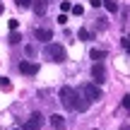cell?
I'll use <instances>...</instances> for the list:
<instances>
[{"mask_svg":"<svg viewBox=\"0 0 130 130\" xmlns=\"http://www.w3.org/2000/svg\"><path fill=\"white\" fill-rule=\"evenodd\" d=\"M60 101H63L65 108H70V111L84 113L89 108V101L82 96V92H77V89H72V87H60Z\"/></svg>","mask_w":130,"mask_h":130,"instance_id":"cell-1","label":"cell"},{"mask_svg":"<svg viewBox=\"0 0 130 130\" xmlns=\"http://www.w3.org/2000/svg\"><path fill=\"white\" fill-rule=\"evenodd\" d=\"M46 56L51 63H63L68 60V53H65V48L60 46V43H48L46 46Z\"/></svg>","mask_w":130,"mask_h":130,"instance_id":"cell-2","label":"cell"},{"mask_svg":"<svg viewBox=\"0 0 130 130\" xmlns=\"http://www.w3.org/2000/svg\"><path fill=\"white\" fill-rule=\"evenodd\" d=\"M82 96L87 99L89 104L92 101H101V89H99V84H94V82H87V84H82Z\"/></svg>","mask_w":130,"mask_h":130,"instance_id":"cell-3","label":"cell"},{"mask_svg":"<svg viewBox=\"0 0 130 130\" xmlns=\"http://www.w3.org/2000/svg\"><path fill=\"white\" fill-rule=\"evenodd\" d=\"M41 125H43V116L41 113H31L29 121L22 125V130H41Z\"/></svg>","mask_w":130,"mask_h":130,"instance_id":"cell-4","label":"cell"},{"mask_svg":"<svg viewBox=\"0 0 130 130\" xmlns=\"http://www.w3.org/2000/svg\"><path fill=\"white\" fill-rule=\"evenodd\" d=\"M17 70L22 75H36L39 72V63L36 60H22V63L17 65Z\"/></svg>","mask_w":130,"mask_h":130,"instance_id":"cell-5","label":"cell"},{"mask_svg":"<svg viewBox=\"0 0 130 130\" xmlns=\"http://www.w3.org/2000/svg\"><path fill=\"white\" fill-rule=\"evenodd\" d=\"M34 36H36L39 41L48 43V41L53 39V31H51V29H46V27H36V31H34Z\"/></svg>","mask_w":130,"mask_h":130,"instance_id":"cell-6","label":"cell"},{"mask_svg":"<svg viewBox=\"0 0 130 130\" xmlns=\"http://www.w3.org/2000/svg\"><path fill=\"white\" fill-rule=\"evenodd\" d=\"M31 7H34V12H36L39 17H43L46 10H48V0H31Z\"/></svg>","mask_w":130,"mask_h":130,"instance_id":"cell-7","label":"cell"},{"mask_svg":"<svg viewBox=\"0 0 130 130\" xmlns=\"http://www.w3.org/2000/svg\"><path fill=\"white\" fill-rule=\"evenodd\" d=\"M92 77L96 79L99 84H101L104 79H106V70H104V65H101V63H96V65H94V68H92Z\"/></svg>","mask_w":130,"mask_h":130,"instance_id":"cell-8","label":"cell"},{"mask_svg":"<svg viewBox=\"0 0 130 130\" xmlns=\"http://www.w3.org/2000/svg\"><path fill=\"white\" fill-rule=\"evenodd\" d=\"M51 125L56 130H63L65 128V118L60 116V113H53V116H51Z\"/></svg>","mask_w":130,"mask_h":130,"instance_id":"cell-9","label":"cell"},{"mask_svg":"<svg viewBox=\"0 0 130 130\" xmlns=\"http://www.w3.org/2000/svg\"><path fill=\"white\" fill-rule=\"evenodd\" d=\"M101 5H104V7H106L108 10V12H118V0H101Z\"/></svg>","mask_w":130,"mask_h":130,"instance_id":"cell-10","label":"cell"},{"mask_svg":"<svg viewBox=\"0 0 130 130\" xmlns=\"http://www.w3.org/2000/svg\"><path fill=\"white\" fill-rule=\"evenodd\" d=\"M89 56H92V60H99V63H101L104 58H106V51H101V48H92Z\"/></svg>","mask_w":130,"mask_h":130,"instance_id":"cell-11","label":"cell"},{"mask_svg":"<svg viewBox=\"0 0 130 130\" xmlns=\"http://www.w3.org/2000/svg\"><path fill=\"white\" fill-rule=\"evenodd\" d=\"M0 89H3V92H10V89H12V82H10L7 77H0Z\"/></svg>","mask_w":130,"mask_h":130,"instance_id":"cell-12","label":"cell"},{"mask_svg":"<svg viewBox=\"0 0 130 130\" xmlns=\"http://www.w3.org/2000/svg\"><path fill=\"white\" fill-rule=\"evenodd\" d=\"M77 36L82 39V41H89V39H92V31H87V29H79V31H77Z\"/></svg>","mask_w":130,"mask_h":130,"instance_id":"cell-13","label":"cell"},{"mask_svg":"<svg viewBox=\"0 0 130 130\" xmlns=\"http://www.w3.org/2000/svg\"><path fill=\"white\" fill-rule=\"evenodd\" d=\"M24 51H27V56H29V58L36 56V46H34V43H27V46H24Z\"/></svg>","mask_w":130,"mask_h":130,"instance_id":"cell-14","label":"cell"},{"mask_svg":"<svg viewBox=\"0 0 130 130\" xmlns=\"http://www.w3.org/2000/svg\"><path fill=\"white\" fill-rule=\"evenodd\" d=\"M70 10H72V14H77V17H82V14H84V7H82V5H70Z\"/></svg>","mask_w":130,"mask_h":130,"instance_id":"cell-15","label":"cell"},{"mask_svg":"<svg viewBox=\"0 0 130 130\" xmlns=\"http://www.w3.org/2000/svg\"><path fill=\"white\" fill-rule=\"evenodd\" d=\"M10 43H22V34H19V31H12V34H10Z\"/></svg>","mask_w":130,"mask_h":130,"instance_id":"cell-16","label":"cell"},{"mask_svg":"<svg viewBox=\"0 0 130 130\" xmlns=\"http://www.w3.org/2000/svg\"><path fill=\"white\" fill-rule=\"evenodd\" d=\"M14 3H17V7H22V10L31 7V0H14Z\"/></svg>","mask_w":130,"mask_h":130,"instance_id":"cell-17","label":"cell"},{"mask_svg":"<svg viewBox=\"0 0 130 130\" xmlns=\"http://www.w3.org/2000/svg\"><path fill=\"white\" fill-rule=\"evenodd\" d=\"M96 27H99V29H106V27H108V19H106V17H99V19H96Z\"/></svg>","mask_w":130,"mask_h":130,"instance_id":"cell-18","label":"cell"},{"mask_svg":"<svg viewBox=\"0 0 130 130\" xmlns=\"http://www.w3.org/2000/svg\"><path fill=\"white\" fill-rule=\"evenodd\" d=\"M17 27H19L17 19H10V29H12V31H17Z\"/></svg>","mask_w":130,"mask_h":130,"instance_id":"cell-19","label":"cell"},{"mask_svg":"<svg viewBox=\"0 0 130 130\" xmlns=\"http://www.w3.org/2000/svg\"><path fill=\"white\" fill-rule=\"evenodd\" d=\"M92 7H101V0H92Z\"/></svg>","mask_w":130,"mask_h":130,"instance_id":"cell-20","label":"cell"},{"mask_svg":"<svg viewBox=\"0 0 130 130\" xmlns=\"http://www.w3.org/2000/svg\"><path fill=\"white\" fill-rule=\"evenodd\" d=\"M0 14H3V5H0Z\"/></svg>","mask_w":130,"mask_h":130,"instance_id":"cell-21","label":"cell"},{"mask_svg":"<svg viewBox=\"0 0 130 130\" xmlns=\"http://www.w3.org/2000/svg\"><path fill=\"white\" fill-rule=\"evenodd\" d=\"M12 130H19V128H12Z\"/></svg>","mask_w":130,"mask_h":130,"instance_id":"cell-22","label":"cell"},{"mask_svg":"<svg viewBox=\"0 0 130 130\" xmlns=\"http://www.w3.org/2000/svg\"><path fill=\"white\" fill-rule=\"evenodd\" d=\"M123 130H128V128H123Z\"/></svg>","mask_w":130,"mask_h":130,"instance_id":"cell-23","label":"cell"}]
</instances>
